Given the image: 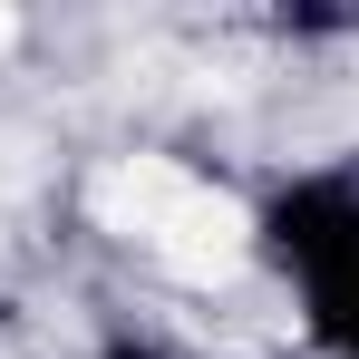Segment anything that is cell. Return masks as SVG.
<instances>
[{"mask_svg":"<svg viewBox=\"0 0 359 359\" xmlns=\"http://www.w3.org/2000/svg\"><path fill=\"white\" fill-rule=\"evenodd\" d=\"M107 359H175V350H156V340H117Z\"/></svg>","mask_w":359,"mask_h":359,"instance_id":"obj_1","label":"cell"}]
</instances>
